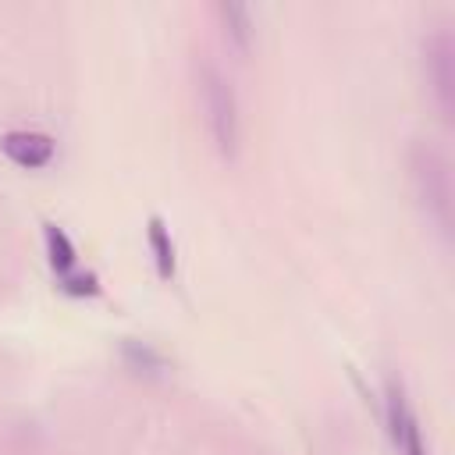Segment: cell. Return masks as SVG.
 I'll return each instance as SVG.
<instances>
[{"instance_id": "8", "label": "cell", "mask_w": 455, "mask_h": 455, "mask_svg": "<svg viewBox=\"0 0 455 455\" xmlns=\"http://www.w3.org/2000/svg\"><path fill=\"white\" fill-rule=\"evenodd\" d=\"M217 14H220V21H224V36H228L238 50H245V46H249V36H252L249 7H242V4H220Z\"/></svg>"}, {"instance_id": "3", "label": "cell", "mask_w": 455, "mask_h": 455, "mask_svg": "<svg viewBox=\"0 0 455 455\" xmlns=\"http://www.w3.org/2000/svg\"><path fill=\"white\" fill-rule=\"evenodd\" d=\"M423 71L430 82V92L437 100V110L451 117V100H455V46L448 32H434L423 43Z\"/></svg>"}, {"instance_id": "1", "label": "cell", "mask_w": 455, "mask_h": 455, "mask_svg": "<svg viewBox=\"0 0 455 455\" xmlns=\"http://www.w3.org/2000/svg\"><path fill=\"white\" fill-rule=\"evenodd\" d=\"M199 92H203V110H206V124H210L213 146H217L220 156L231 160L238 153V100H235V89L217 68L203 64Z\"/></svg>"}, {"instance_id": "6", "label": "cell", "mask_w": 455, "mask_h": 455, "mask_svg": "<svg viewBox=\"0 0 455 455\" xmlns=\"http://www.w3.org/2000/svg\"><path fill=\"white\" fill-rule=\"evenodd\" d=\"M146 242H149V252H153V263H156V277L171 281L174 270H178V249H174V238H171V228L164 224V217H156V213L149 217Z\"/></svg>"}, {"instance_id": "7", "label": "cell", "mask_w": 455, "mask_h": 455, "mask_svg": "<svg viewBox=\"0 0 455 455\" xmlns=\"http://www.w3.org/2000/svg\"><path fill=\"white\" fill-rule=\"evenodd\" d=\"M43 242H46L50 270H53L57 277H64V274H71V270L78 267V252H75V245H71V238H68L64 228H57L53 220H46V224H43Z\"/></svg>"}, {"instance_id": "4", "label": "cell", "mask_w": 455, "mask_h": 455, "mask_svg": "<svg viewBox=\"0 0 455 455\" xmlns=\"http://www.w3.org/2000/svg\"><path fill=\"white\" fill-rule=\"evenodd\" d=\"M0 153H4L14 167H21V171H39V167H46V164L53 160L57 142H53V135H46V132L18 128V132H4V135H0Z\"/></svg>"}, {"instance_id": "2", "label": "cell", "mask_w": 455, "mask_h": 455, "mask_svg": "<svg viewBox=\"0 0 455 455\" xmlns=\"http://www.w3.org/2000/svg\"><path fill=\"white\" fill-rule=\"evenodd\" d=\"M412 181L419 192V203L427 206V213L437 220L441 231H448L451 224V178H448V164L434 146H416L412 149Z\"/></svg>"}, {"instance_id": "9", "label": "cell", "mask_w": 455, "mask_h": 455, "mask_svg": "<svg viewBox=\"0 0 455 455\" xmlns=\"http://www.w3.org/2000/svg\"><path fill=\"white\" fill-rule=\"evenodd\" d=\"M57 288H60L64 295H75V299H92V295L103 291V288H100V277H96L92 270H71V274L57 277Z\"/></svg>"}, {"instance_id": "5", "label": "cell", "mask_w": 455, "mask_h": 455, "mask_svg": "<svg viewBox=\"0 0 455 455\" xmlns=\"http://www.w3.org/2000/svg\"><path fill=\"white\" fill-rule=\"evenodd\" d=\"M387 423H391V437H395V448L402 455H427V444H423V434H419V423L405 402V391L391 380L387 384Z\"/></svg>"}]
</instances>
